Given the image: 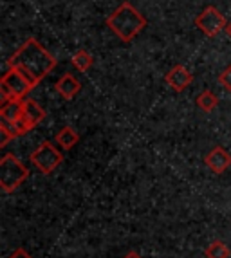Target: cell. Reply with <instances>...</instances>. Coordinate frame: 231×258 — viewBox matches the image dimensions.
<instances>
[{
  "label": "cell",
  "mask_w": 231,
  "mask_h": 258,
  "mask_svg": "<svg viewBox=\"0 0 231 258\" xmlns=\"http://www.w3.org/2000/svg\"><path fill=\"white\" fill-rule=\"evenodd\" d=\"M58 60L36 38H29L8 58V67L18 69L31 80L34 87L52 73Z\"/></svg>",
  "instance_id": "6da1fadb"
},
{
  "label": "cell",
  "mask_w": 231,
  "mask_h": 258,
  "mask_svg": "<svg viewBox=\"0 0 231 258\" xmlns=\"http://www.w3.org/2000/svg\"><path fill=\"white\" fill-rule=\"evenodd\" d=\"M146 18L143 17L130 2H121L120 8L107 17V27L123 43H130L146 27Z\"/></svg>",
  "instance_id": "7a4b0ae2"
},
{
  "label": "cell",
  "mask_w": 231,
  "mask_h": 258,
  "mask_svg": "<svg viewBox=\"0 0 231 258\" xmlns=\"http://www.w3.org/2000/svg\"><path fill=\"white\" fill-rule=\"evenodd\" d=\"M29 177V170L20 163L15 154H6L0 159V188L4 194H11Z\"/></svg>",
  "instance_id": "3957f363"
},
{
  "label": "cell",
  "mask_w": 231,
  "mask_h": 258,
  "mask_svg": "<svg viewBox=\"0 0 231 258\" xmlns=\"http://www.w3.org/2000/svg\"><path fill=\"white\" fill-rule=\"evenodd\" d=\"M33 89L34 85L31 83V80L18 69L9 67L8 73H4V76L0 78V92H2L4 101L6 99H24Z\"/></svg>",
  "instance_id": "277c9868"
},
{
  "label": "cell",
  "mask_w": 231,
  "mask_h": 258,
  "mask_svg": "<svg viewBox=\"0 0 231 258\" xmlns=\"http://www.w3.org/2000/svg\"><path fill=\"white\" fill-rule=\"evenodd\" d=\"M31 163L36 166L40 173L49 175L64 163V154L52 145L51 141H43L36 150L31 154Z\"/></svg>",
  "instance_id": "5b68a950"
},
{
  "label": "cell",
  "mask_w": 231,
  "mask_h": 258,
  "mask_svg": "<svg viewBox=\"0 0 231 258\" xmlns=\"http://www.w3.org/2000/svg\"><path fill=\"white\" fill-rule=\"evenodd\" d=\"M193 24H195V27L201 31L202 35L208 36V38L218 36L222 31H226V26H227L226 17H224L215 6H208L206 9H202L201 13L195 17Z\"/></svg>",
  "instance_id": "8992f818"
},
{
  "label": "cell",
  "mask_w": 231,
  "mask_h": 258,
  "mask_svg": "<svg viewBox=\"0 0 231 258\" xmlns=\"http://www.w3.org/2000/svg\"><path fill=\"white\" fill-rule=\"evenodd\" d=\"M164 82H166V85L170 87L171 91L181 94V92H184L190 85H192L193 74L190 73L184 65L179 63V65H174V67L168 71L166 76H164Z\"/></svg>",
  "instance_id": "52a82bcc"
},
{
  "label": "cell",
  "mask_w": 231,
  "mask_h": 258,
  "mask_svg": "<svg viewBox=\"0 0 231 258\" xmlns=\"http://www.w3.org/2000/svg\"><path fill=\"white\" fill-rule=\"evenodd\" d=\"M204 163L211 172L220 175V173H224L227 168L231 166V154L224 147L217 145V147H213L208 154H206Z\"/></svg>",
  "instance_id": "ba28073f"
},
{
  "label": "cell",
  "mask_w": 231,
  "mask_h": 258,
  "mask_svg": "<svg viewBox=\"0 0 231 258\" xmlns=\"http://www.w3.org/2000/svg\"><path fill=\"white\" fill-rule=\"evenodd\" d=\"M54 89L65 101H73V98H76V96L80 94V91H82V83L78 82L71 73H65L64 76L56 82Z\"/></svg>",
  "instance_id": "9c48e42d"
},
{
  "label": "cell",
  "mask_w": 231,
  "mask_h": 258,
  "mask_svg": "<svg viewBox=\"0 0 231 258\" xmlns=\"http://www.w3.org/2000/svg\"><path fill=\"white\" fill-rule=\"evenodd\" d=\"M0 116L4 123H15L24 116V99H6L0 107Z\"/></svg>",
  "instance_id": "30bf717a"
},
{
  "label": "cell",
  "mask_w": 231,
  "mask_h": 258,
  "mask_svg": "<svg viewBox=\"0 0 231 258\" xmlns=\"http://www.w3.org/2000/svg\"><path fill=\"white\" fill-rule=\"evenodd\" d=\"M56 145H60L62 150H71L73 147H76L80 141V134L73 128V126H64L60 132L54 136Z\"/></svg>",
  "instance_id": "8fae6325"
},
{
  "label": "cell",
  "mask_w": 231,
  "mask_h": 258,
  "mask_svg": "<svg viewBox=\"0 0 231 258\" xmlns=\"http://www.w3.org/2000/svg\"><path fill=\"white\" fill-rule=\"evenodd\" d=\"M24 116L33 123L34 126L38 125L40 121L45 119V110L40 107L38 101H34V99H29V98H24Z\"/></svg>",
  "instance_id": "7c38bea8"
},
{
  "label": "cell",
  "mask_w": 231,
  "mask_h": 258,
  "mask_svg": "<svg viewBox=\"0 0 231 258\" xmlns=\"http://www.w3.org/2000/svg\"><path fill=\"white\" fill-rule=\"evenodd\" d=\"M71 63H73V67H76L80 73H87V71L94 65V56L90 54L89 51H78L76 54H73V58H71Z\"/></svg>",
  "instance_id": "4fadbf2b"
},
{
  "label": "cell",
  "mask_w": 231,
  "mask_h": 258,
  "mask_svg": "<svg viewBox=\"0 0 231 258\" xmlns=\"http://www.w3.org/2000/svg\"><path fill=\"white\" fill-rule=\"evenodd\" d=\"M195 103H197V107L201 108V110H204V112H211V110H215L217 108V105H218V98L213 94L211 91H202L201 94L197 96V99H195Z\"/></svg>",
  "instance_id": "5bb4252c"
},
{
  "label": "cell",
  "mask_w": 231,
  "mask_h": 258,
  "mask_svg": "<svg viewBox=\"0 0 231 258\" xmlns=\"http://www.w3.org/2000/svg\"><path fill=\"white\" fill-rule=\"evenodd\" d=\"M204 254H206V258H229L231 251L222 240H215L206 247Z\"/></svg>",
  "instance_id": "9a60e30c"
},
{
  "label": "cell",
  "mask_w": 231,
  "mask_h": 258,
  "mask_svg": "<svg viewBox=\"0 0 231 258\" xmlns=\"http://www.w3.org/2000/svg\"><path fill=\"white\" fill-rule=\"evenodd\" d=\"M8 125H9V123H8ZM9 126H11V128L15 130V134H17V138H20V136H26L27 132H31V130L34 128V125L31 123L29 119H27L26 116H22L20 119L15 121V123H11Z\"/></svg>",
  "instance_id": "2e32d148"
},
{
  "label": "cell",
  "mask_w": 231,
  "mask_h": 258,
  "mask_svg": "<svg viewBox=\"0 0 231 258\" xmlns=\"http://www.w3.org/2000/svg\"><path fill=\"white\" fill-rule=\"evenodd\" d=\"M17 138V134H15V130L11 128V126L8 125V123H4L2 121V125H0V148H4L6 145H8L11 139Z\"/></svg>",
  "instance_id": "e0dca14e"
},
{
  "label": "cell",
  "mask_w": 231,
  "mask_h": 258,
  "mask_svg": "<svg viewBox=\"0 0 231 258\" xmlns=\"http://www.w3.org/2000/svg\"><path fill=\"white\" fill-rule=\"evenodd\" d=\"M218 83H220L227 92H231V65H227L226 69L218 74Z\"/></svg>",
  "instance_id": "ac0fdd59"
},
{
  "label": "cell",
  "mask_w": 231,
  "mask_h": 258,
  "mask_svg": "<svg viewBox=\"0 0 231 258\" xmlns=\"http://www.w3.org/2000/svg\"><path fill=\"white\" fill-rule=\"evenodd\" d=\"M9 258H33L29 253H27L26 247H17V249L13 251V253L9 254Z\"/></svg>",
  "instance_id": "d6986e66"
},
{
  "label": "cell",
  "mask_w": 231,
  "mask_h": 258,
  "mask_svg": "<svg viewBox=\"0 0 231 258\" xmlns=\"http://www.w3.org/2000/svg\"><path fill=\"white\" fill-rule=\"evenodd\" d=\"M123 258H143V256L139 253H137V251H130V253H127Z\"/></svg>",
  "instance_id": "ffe728a7"
},
{
  "label": "cell",
  "mask_w": 231,
  "mask_h": 258,
  "mask_svg": "<svg viewBox=\"0 0 231 258\" xmlns=\"http://www.w3.org/2000/svg\"><path fill=\"white\" fill-rule=\"evenodd\" d=\"M226 35H227V38H231V22H227V26H226Z\"/></svg>",
  "instance_id": "44dd1931"
}]
</instances>
